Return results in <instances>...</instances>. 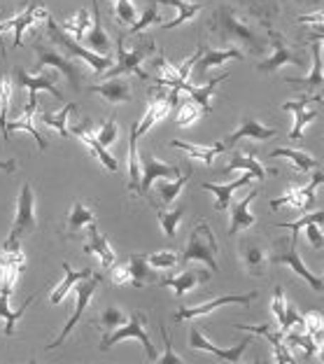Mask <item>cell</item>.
I'll return each mask as SVG.
<instances>
[{
  "mask_svg": "<svg viewBox=\"0 0 324 364\" xmlns=\"http://www.w3.org/2000/svg\"><path fill=\"white\" fill-rule=\"evenodd\" d=\"M36 54H38V68H45V65H52L54 70H59L61 75L68 80V85L72 91H80L82 89V77H85V73H82L80 63H75L68 54H63L59 47L52 45L47 40H38L36 43Z\"/></svg>",
  "mask_w": 324,
  "mask_h": 364,
  "instance_id": "7",
  "label": "cell"
},
{
  "mask_svg": "<svg viewBox=\"0 0 324 364\" xmlns=\"http://www.w3.org/2000/svg\"><path fill=\"white\" fill-rule=\"evenodd\" d=\"M145 327H147V313L145 311H133L131 316H129V320L124 322V325H119L117 329H112V332L105 334V338L101 341V350L112 348L114 343L126 341V338H136V341L143 343V348L147 353V360L154 362L159 353L154 350V346H152V341H149Z\"/></svg>",
  "mask_w": 324,
  "mask_h": 364,
  "instance_id": "6",
  "label": "cell"
},
{
  "mask_svg": "<svg viewBox=\"0 0 324 364\" xmlns=\"http://www.w3.org/2000/svg\"><path fill=\"white\" fill-rule=\"evenodd\" d=\"M36 299H38L36 294L28 296L26 304H23L21 309H16V311H14L12 306H10V301H12V292H7V289H0V318L5 320V329H3V334H5V336H12V334H14L16 320H19V318L23 316V313H26V309H28V306H31L33 301H36Z\"/></svg>",
  "mask_w": 324,
  "mask_h": 364,
  "instance_id": "34",
  "label": "cell"
},
{
  "mask_svg": "<svg viewBox=\"0 0 324 364\" xmlns=\"http://www.w3.org/2000/svg\"><path fill=\"white\" fill-rule=\"evenodd\" d=\"M68 131L72 136H77L82 143H85L89 150H91V154L96 156L98 161L103 164V166L110 171V173H117L119 171V161H117V156H112L110 152L105 150V145H101L96 140V136H94V129H91V122L89 119H85L82 124H77V127H68Z\"/></svg>",
  "mask_w": 324,
  "mask_h": 364,
  "instance_id": "19",
  "label": "cell"
},
{
  "mask_svg": "<svg viewBox=\"0 0 324 364\" xmlns=\"http://www.w3.org/2000/svg\"><path fill=\"white\" fill-rule=\"evenodd\" d=\"M161 19H163V14L156 10V5L149 0V5L145 7V12H143V16L140 19H136V23L129 28V33L131 36H136V33H140V31H145L147 26H154V23H161Z\"/></svg>",
  "mask_w": 324,
  "mask_h": 364,
  "instance_id": "50",
  "label": "cell"
},
{
  "mask_svg": "<svg viewBox=\"0 0 324 364\" xmlns=\"http://www.w3.org/2000/svg\"><path fill=\"white\" fill-rule=\"evenodd\" d=\"M320 101H322V96L313 94V96L298 98V101H285V103H282V110L294 114V127H292V134H289V138L298 140V138L303 136L306 124H310L313 119H318V110H308V105L310 103H320Z\"/></svg>",
  "mask_w": 324,
  "mask_h": 364,
  "instance_id": "21",
  "label": "cell"
},
{
  "mask_svg": "<svg viewBox=\"0 0 324 364\" xmlns=\"http://www.w3.org/2000/svg\"><path fill=\"white\" fill-rule=\"evenodd\" d=\"M47 40L59 47L63 54L77 56V59L87 61L91 65V70H96V73H105L107 68H112V63H114L112 56H98L96 52H91V49H87L85 45L75 43L68 33L61 31V26L52 19V16H47Z\"/></svg>",
  "mask_w": 324,
  "mask_h": 364,
  "instance_id": "4",
  "label": "cell"
},
{
  "mask_svg": "<svg viewBox=\"0 0 324 364\" xmlns=\"http://www.w3.org/2000/svg\"><path fill=\"white\" fill-rule=\"evenodd\" d=\"M129 318L124 316V313L119 311V309H105L103 311V316H101V322H98V327H103L105 329V334L107 332H112V329H117L119 325H124V322H126Z\"/></svg>",
  "mask_w": 324,
  "mask_h": 364,
  "instance_id": "54",
  "label": "cell"
},
{
  "mask_svg": "<svg viewBox=\"0 0 324 364\" xmlns=\"http://www.w3.org/2000/svg\"><path fill=\"white\" fill-rule=\"evenodd\" d=\"M156 49L154 40H140V43L133 47V49H124V40L119 38L117 43V63H112V68H107L103 73V77H119V75H138L140 80H149L147 73L140 68L149 54Z\"/></svg>",
  "mask_w": 324,
  "mask_h": 364,
  "instance_id": "5",
  "label": "cell"
},
{
  "mask_svg": "<svg viewBox=\"0 0 324 364\" xmlns=\"http://www.w3.org/2000/svg\"><path fill=\"white\" fill-rule=\"evenodd\" d=\"M180 176V168L173 166V164H166L154 159L152 154H140V189L138 194H147L149 187L154 185L156 180H176Z\"/></svg>",
  "mask_w": 324,
  "mask_h": 364,
  "instance_id": "15",
  "label": "cell"
},
{
  "mask_svg": "<svg viewBox=\"0 0 324 364\" xmlns=\"http://www.w3.org/2000/svg\"><path fill=\"white\" fill-rule=\"evenodd\" d=\"M322 19H324V14L322 12H315V14H301L298 16V23H315V26H322Z\"/></svg>",
  "mask_w": 324,
  "mask_h": 364,
  "instance_id": "61",
  "label": "cell"
},
{
  "mask_svg": "<svg viewBox=\"0 0 324 364\" xmlns=\"http://www.w3.org/2000/svg\"><path fill=\"white\" fill-rule=\"evenodd\" d=\"M16 168H19V164H16L14 159H10V161H0V171H7V173H16Z\"/></svg>",
  "mask_w": 324,
  "mask_h": 364,
  "instance_id": "62",
  "label": "cell"
},
{
  "mask_svg": "<svg viewBox=\"0 0 324 364\" xmlns=\"http://www.w3.org/2000/svg\"><path fill=\"white\" fill-rule=\"evenodd\" d=\"M236 329H243V332L247 334H261L266 336V341H271L273 343V353H276V362L280 364H292L296 362L292 358V350L287 348V343H285V338H282V332H273L271 327H266V325H236Z\"/></svg>",
  "mask_w": 324,
  "mask_h": 364,
  "instance_id": "29",
  "label": "cell"
},
{
  "mask_svg": "<svg viewBox=\"0 0 324 364\" xmlns=\"http://www.w3.org/2000/svg\"><path fill=\"white\" fill-rule=\"evenodd\" d=\"M234 171H245V173H252L254 180H264L266 178V171L264 166L259 164V159H256V152L254 150H243V147H234L231 150V159L227 161V166L220 168L222 176H231Z\"/></svg>",
  "mask_w": 324,
  "mask_h": 364,
  "instance_id": "25",
  "label": "cell"
},
{
  "mask_svg": "<svg viewBox=\"0 0 324 364\" xmlns=\"http://www.w3.org/2000/svg\"><path fill=\"white\" fill-rule=\"evenodd\" d=\"M296 3H320V0H296Z\"/></svg>",
  "mask_w": 324,
  "mask_h": 364,
  "instance_id": "63",
  "label": "cell"
},
{
  "mask_svg": "<svg viewBox=\"0 0 324 364\" xmlns=\"http://www.w3.org/2000/svg\"><path fill=\"white\" fill-rule=\"evenodd\" d=\"M252 180H254L252 173H245V176H240L234 182H227V185H212V182H203L201 189H205V192H212L215 196H217V205H215V208H217V210H227L229 203H231V196H234L240 187L250 185Z\"/></svg>",
  "mask_w": 324,
  "mask_h": 364,
  "instance_id": "31",
  "label": "cell"
},
{
  "mask_svg": "<svg viewBox=\"0 0 324 364\" xmlns=\"http://www.w3.org/2000/svg\"><path fill=\"white\" fill-rule=\"evenodd\" d=\"M259 194V189H252L250 194L245 198H240V201H231L229 208H231V215H229V238L231 236H238L243 229H252V225H256V218L250 213V205L252 201Z\"/></svg>",
  "mask_w": 324,
  "mask_h": 364,
  "instance_id": "23",
  "label": "cell"
},
{
  "mask_svg": "<svg viewBox=\"0 0 324 364\" xmlns=\"http://www.w3.org/2000/svg\"><path fill=\"white\" fill-rule=\"evenodd\" d=\"M136 124L131 127V136H129V192L131 194H138V189H140V154H138Z\"/></svg>",
  "mask_w": 324,
  "mask_h": 364,
  "instance_id": "41",
  "label": "cell"
},
{
  "mask_svg": "<svg viewBox=\"0 0 324 364\" xmlns=\"http://www.w3.org/2000/svg\"><path fill=\"white\" fill-rule=\"evenodd\" d=\"M89 26H91V16H89V12L85 10V7H82V10H77V14H75L72 19L63 21L61 31H65L68 36H72V40L82 43V38H85V33L89 31Z\"/></svg>",
  "mask_w": 324,
  "mask_h": 364,
  "instance_id": "46",
  "label": "cell"
},
{
  "mask_svg": "<svg viewBox=\"0 0 324 364\" xmlns=\"http://www.w3.org/2000/svg\"><path fill=\"white\" fill-rule=\"evenodd\" d=\"M322 220H324V213L322 210H313V213H306L303 218H298L296 222H289V225H278V227H285L289 231H301L308 222H318V225H322Z\"/></svg>",
  "mask_w": 324,
  "mask_h": 364,
  "instance_id": "58",
  "label": "cell"
},
{
  "mask_svg": "<svg viewBox=\"0 0 324 364\" xmlns=\"http://www.w3.org/2000/svg\"><path fill=\"white\" fill-rule=\"evenodd\" d=\"M168 112H171L168 94H166V91H152V96H149V105H147L145 117H143V122H140V124H136L138 138H140V136H145L152 127H156V122H161Z\"/></svg>",
  "mask_w": 324,
  "mask_h": 364,
  "instance_id": "28",
  "label": "cell"
},
{
  "mask_svg": "<svg viewBox=\"0 0 324 364\" xmlns=\"http://www.w3.org/2000/svg\"><path fill=\"white\" fill-rule=\"evenodd\" d=\"M47 16H49V12L43 7V0H28L26 10L12 16V19L0 21V36H3L5 31H14V47H21L23 31H26L36 19H47ZM0 47H3V38H0ZM3 54H5V47H3Z\"/></svg>",
  "mask_w": 324,
  "mask_h": 364,
  "instance_id": "14",
  "label": "cell"
},
{
  "mask_svg": "<svg viewBox=\"0 0 324 364\" xmlns=\"http://www.w3.org/2000/svg\"><path fill=\"white\" fill-rule=\"evenodd\" d=\"M63 283L59 285L52 292V296H49V301H52L54 306H59L61 301H63V296L70 292V287H75L80 283V280H85V278H89L91 276V269H82V271H72L70 269V264L68 262H63Z\"/></svg>",
  "mask_w": 324,
  "mask_h": 364,
  "instance_id": "42",
  "label": "cell"
},
{
  "mask_svg": "<svg viewBox=\"0 0 324 364\" xmlns=\"http://www.w3.org/2000/svg\"><path fill=\"white\" fill-rule=\"evenodd\" d=\"M217 252H220V245H217V238H215L210 225H207L205 220H198L196 227L192 229V234H189V238H187L185 250H182V255H180V264L203 262L212 271H220Z\"/></svg>",
  "mask_w": 324,
  "mask_h": 364,
  "instance_id": "2",
  "label": "cell"
},
{
  "mask_svg": "<svg viewBox=\"0 0 324 364\" xmlns=\"http://www.w3.org/2000/svg\"><path fill=\"white\" fill-rule=\"evenodd\" d=\"M87 91L91 94H98L101 98H105L107 103H129L133 101V89H131V82L129 77H107L103 85H91L87 87Z\"/></svg>",
  "mask_w": 324,
  "mask_h": 364,
  "instance_id": "26",
  "label": "cell"
},
{
  "mask_svg": "<svg viewBox=\"0 0 324 364\" xmlns=\"http://www.w3.org/2000/svg\"><path fill=\"white\" fill-rule=\"evenodd\" d=\"M38 218H36V194L28 182H23L19 189V201H16V215L10 229V238L21 241L23 236H28L31 231H36Z\"/></svg>",
  "mask_w": 324,
  "mask_h": 364,
  "instance_id": "11",
  "label": "cell"
},
{
  "mask_svg": "<svg viewBox=\"0 0 324 364\" xmlns=\"http://www.w3.org/2000/svg\"><path fill=\"white\" fill-rule=\"evenodd\" d=\"M252 343V334L245 336L243 341H240L238 346H234V348H222V346H215L210 343L207 338L198 332L196 327H192V332H189V346H192L194 350H203V353H210V355H217L220 360L224 362H240V355H243L247 350V346Z\"/></svg>",
  "mask_w": 324,
  "mask_h": 364,
  "instance_id": "18",
  "label": "cell"
},
{
  "mask_svg": "<svg viewBox=\"0 0 324 364\" xmlns=\"http://www.w3.org/2000/svg\"><path fill=\"white\" fill-rule=\"evenodd\" d=\"M126 264H129V271H131V285L133 287H147V285H154L156 280H159L156 269L149 267L145 255H131Z\"/></svg>",
  "mask_w": 324,
  "mask_h": 364,
  "instance_id": "32",
  "label": "cell"
},
{
  "mask_svg": "<svg viewBox=\"0 0 324 364\" xmlns=\"http://www.w3.org/2000/svg\"><path fill=\"white\" fill-rule=\"evenodd\" d=\"M201 114L203 110L198 107V103H194L192 98L185 103H178V110H176V124L182 129H187V127H192L194 122L201 119Z\"/></svg>",
  "mask_w": 324,
  "mask_h": 364,
  "instance_id": "47",
  "label": "cell"
},
{
  "mask_svg": "<svg viewBox=\"0 0 324 364\" xmlns=\"http://www.w3.org/2000/svg\"><path fill=\"white\" fill-rule=\"evenodd\" d=\"M12 77L10 75H3L0 77V131L5 129L7 117H10V98H12Z\"/></svg>",
  "mask_w": 324,
  "mask_h": 364,
  "instance_id": "49",
  "label": "cell"
},
{
  "mask_svg": "<svg viewBox=\"0 0 324 364\" xmlns=\"http://www.w3.org/2000/svg\"><path fill=\"white\" fill-rule=\"evenodd\" d=\"M238 259L243 264L245 273H250V276H266L271 262H269V245H266L264 236L247 229V234L240 236L238 241Z\"/></svg>",
  "mask_w": 324,
  "mask_h": 364,
  "instance_id": "8",
  "label": "cell"
},
{
  "mask_svg": "<svg viewBox=\"0 0 324 364\" xmlns=\"http://www.w3.org/2000/svg\"><path fill=\"white\" fill-rule=\"evenodd\" d=\"M252 299H256V292H250V294H227V296H217V299L198 304V306H182V309L176 311V316H173V322L194 320V318L207 316V313L217 311L220 306H227V304H245L247 306V304H252Z\"/></svg>",
  "mask_w": 324,
  "mask_h": 364,
  "instance_id": "16",
  "label": "cell"
},
{
  "mask_svg": "<svg viewBox=\"0 0 324 364\" xmlns=\"http://www.w3.org/2000/svg\"><path fill=\"white\" fill-rule=\"evenodd\" d=\"M266 36H269V43L273 45V54L269 56V59H264L259 65H256V70L273 73V70L282 68L285 63L298 65V68H306V65H308V56L301 54V52H294V49H289L278 31L269 28V31H266Z\"/></svg>",
  "mask_w": 324,
  "mask_h": 364,
  "instance_id": "12",
  "label": "cell"
},
{
  "mask_svg": "<svg viewBox=\"0 0 324 364\" xmlns=\"http://www.w3.org/2000/svg\"><path fill=\"white\" fill-rule=\"evenodd\" d=\"M75 110H77V105H75V103H65L61 110H56V112H43V124H45V127H52L59 136L68 138L70 136L68 117Z\"/></svg>",
  "mask_w": 324,
  "mask_h": 364,
  "instance_id": "43",
  "label": "cell"
},
{
  "mask_svg": "<svg viewBox=\"0 0 324 364\" xmlns=\"http://www.w3.org/2000/svg\"><path fill=\"white\" fill-rule=\"evenodd\" d=\"M82 43H85V47L91 49V52L110 56L112 43H110V36H107L103 23H101V7H98V0H91V26L85 33V38H82Z\"/></svg>",
  "mask_w": 324,
  "mask_h": 364,
  "instance_id": "20",
  "label": "cell"
},
{
  "mask_svg": "<svg viewBox=\"0 0 324 364\" xmlns=\"http://www.w3.org/2000/svg\"><path fill=\"white\" fill-rule=\"evenodd\" d=\"M285 343H292L296 348H301L306 355H320V341L315 336H310L306 329H289L282 334Z\"/></svg>",
  "mask_w": 324,
  "mask_h": 364,
  "instance_id": "44",
  "label": "cell"
},
{
  "mask_svg": "<svg viewBox=\"0 0 324 364\" xmlns=\"http://www.w3.org/2000/svg\"><path fill=\"white\" fill-rule=\"evenodd\" d=\"M322 180H324L322 171L313 168L308 185H292L287 194H282L278 198H273V201H269L271 210H280V205H292V208H298V210H310L315 205V201H318V198H315V189L322 185Z\"/></svg>",
  "mask_w": 324,
  "mask_h": 364,
  "instance_id": "10",
  "label": "cell"
},
{
  "mask_svg": "<svg viewBox=\"0 0 324 364\" xmlns=\"http://www.w3.org/2000/svg\"><path fill=\"white\" fill-rule=\"evenodd\" d=\"M152 3H154V5H168V7H176V19L161 23L163 28H176V26H182V23L189 21V19H194V16L203 10V3H192V0H152Z\"/></svg>",
  "mask_w": 324,
  "mask_h": 364,
  "instance_id": "35",
  "label": "cell"
},
{
  "mask_svg": "<svg viewBox=\"0 0 324 364\" xmlns=\"http://www.w3.org/2000/svg\"><path fill=\"white\" fill-rule=\"evenodd\" d=\"M243 3L259 21L271 19V16H276L280 12V0H243Z\"/></svg>",
  "mask_w": 324,
  "mask_h": 364,
  "instance_id": "48",
  "label": "cell"
},
{
  "mask_svg": "<svg viewBox=\"0 0 324 364\" xmlns=\"http://www.w3.org/2000/svg\"><path fill=\"white\" fill-rule=\"evenodd\" d=\"M210 280V273L207 271H201V269H187L182 271L180 276H166V278H159L156 283H159L161 287H168L173 289V294H176V299H185V294L189 292V289L198 287L201 283H207Z\"/></svg>",
  "mask_w": 324,
  "mask_h": 364,
  "instance_id": "22",
  "label": "cell"
},
{
  "mask_svg": "<svg viewBox=\"0 0 324 364\" xmlns=\"http://www.w3.org/2000/svg\"><path fill=\"white\" fill-rule=\"evenodd\" d=\"M36 110H38V91H28V105L23 107V112H21V117L19 119H14V122H7L5 124V129H3V138L10 143V136H12V131H28V134L36 138V143L40 150H47L49 143L47 140L40 136V131L36 129V124H33V117H36Z\"/></svg>",
  "mask_w": 324,
  "mask_h": 364,
  "instance_id": "17",
  "label": "cell"
},
{
  "mask_svg": "<svg viewBox=\"0 0 324 364\" xmlns=\"http://www.w3.org/2000/svg\"><path fill=\"white\" fill-rule=\"evenodd\" d=\"M303 329L320 341L322 332H324V316H322V313L320 311H308V313H306V316H303Z\"/></svg>",
  "mask_w": 324,
  "mask_h": 364,
  "instance_id": "55",
  "label": "cell"
},
{
  "mask_svg": "<svg viewBox=\"0 0 324 364\" xmlns=\"http://www.w3.org/2000/svg\"><path fill=\"white\" fill-rule=\"evenodd\" d=\"M154 210H156V218H159V222H161V229H163L166 238H173L178 227H180L182 218H185L187 208L185 205H178L176 210H163V208H154Z\"/></svg>",
  "mask_w": 324,
  "mask_h": 364,
  "instance_id": "45",
  "label": "cell"
},
{
  "mask_svg": "<svg viewBox=\"0 0 324 364\" xmlns=\"http://www.w3.org/2000/svg\"><path fill=\"white\" fill-rule=\"evenodd\" d=\"M87 252H94L98 259H101L103 267L110 269L114 262H117V255H114V250L110 247V243H107V238L101 234V231L96 229V225L89 227V243H87Z\"/></svg>",
  "mask_w": 324,
  "mask_h": 364,
  "instance_id": "37",
  "label": "cell"
},
{
  "mask_svg": "<svg viewBox=\"0 0 324 364\" xmlns=\"http://www.w3.org/2000/svg\"><path fill=\"white\" fill-rule=\"evenodd\" d=\"M91 225H96V213L94 208H89L85 201H75L72 208H70V215H68V222H65V236L68 238H75L80 236L82 231L89 229Z\"/></svg>",
  "mask_w": 324,
  "mask_h": 364,
  "instance_id": "30",
  "label": "cell"
},
{
  "mask_svg": "<svg viewBox=\"0 0 324 364\" xmlns=\"http://www.w3.org/2000/svg\"><path fill=\"white\" fill-rule=\"evenodd\" d=\"M243 59H245L243 52L236 47L205 49V52L196 59L194 68L189 70V82H192V85H201V82H205V77H207V70L215 68V65H222L227 61H243Z\"/></svg>",
  "mask_w": 324,
  "mask_h": 364,
  "instance_id": "13",
  "label": "cell"
},
{
  "mask_svg": "<svg viewBox=\"0 0 324 364\" xmlns=\"http://www.w3.org/2000/svg\"><path fill=\"white\" fill-rule=\"evenodd\" d=\"M298 234H301V231H292V236L289 238H278V241H273V247L269 252V262L271 264H285V267L292 269L296 276H301L306 283L315 289V292H322L324 289L322 276L313 273L301 262V257H298Z\"/></svg>",
  "mask_w": 324,
  "mask_h": 364,
  "instance_id": "3",
  "label": "cell"
},
{
  "mask_svg": "<svg viewBox=\"0 0 324 364\" xmlns=\"http://www.w3.org/2000/svg\"><path fill=\"white\" fill-rule=\"evenodd\" d=\"M189 178H192L189 173H185V176L180 173L176 180H166V178L156 180V194H159V203H154V208H163V205H171L173 201H176L178 194L182 192V187L189 182Z\"/></svg>",
  "mask_w": 324,
  "mask_h": 364,
  "instance_id": "38",
  "label": "cell"
},
{
  "mask_svg": "<svg viewBox=\"0 0 324 364\" xmlns=\"http://www.w3.org/2000/svg\"><path fill=\"white\" fill-rule=\"evenodd\" d=\"M210 31L217 33L222 43H227V47H236L240 52L264 56L266 49H269V36L256 23L247 21L236 7H217L210 21Z\"/></svg>",
  "mask_w": 324,
  "mask_h": 364,
  "instance_id": "1",
  "label": "cell"
},
{
  "mask_svg": "<svg viewBox=\"0 0 324 364\" xmlns=\"http://www.w3.org/2000/svg\"><path fill=\"white\" fill-rule=\"evenodd\" d=\"M149 267L152 269H173L176 264H180V257L173 250H161V252H152V255H145Z\"/></svg>",
  "mask_w": 324,
  "mask_h": 364,
  "instance_id": "51",
  "label": "cell"
},
{
  "mask_svg": "<svg viewBox=\"0 0 324 364\" xmlns=\"http://www.w3.org/2000/svg\"><path fill=\"white\" fill-rule=\"evenodd\" d=\"M114 19L117 23H124V26H133L138 19L136 7L131 5V0H114Z\"/></svg>",
  "mask_w": 324,
  "mask_h": 364,
  "instance_id": "52",
  "label": "cell"
},
{
  "mask_svg": "<svg viewBox=\"0 0 324 364\" xmlns=\"http://www.w3.org/2000/svg\"><path fill=\"white\" fill-rule=\"evenodd\" d=\"M229 77V73H222L220 77H215L210 82H205V85H189L187 87V94L189 98H192L194 103H198V107L203 110V114L210 112V101H212V94H215V89H217V85H222L224 80Z\"/></svg>",
  "mask_w": 324,
  "mask_h": 364,
  "instance_id": "39",
  "label": "cell"
},
{
  "mask_svg": "<svg viewBox=\"0 0 324 364\" xmlns=\"http://www.w3.org/2000/svg\"><path fill=\"white\" fill-rule=\"evenodd\" d=\"M171 147H176V150H185L189 156H194L205 166H212L215 156H220L222 152H227V147L222 143H215V145H192L187 143V140H171Z\"/></svg>",
  "mask_w": 324,
  "mask_h": 364,
  "instance_id": "33",
  "label": "cell"
},
{
  "mask_svg": "<svg viewBox=\"0 0 324 364\" xmlns=\"http://www.w3.org/2000/svg\"><path fill=\"white\" fill-rule=\"evenodd\" d=\"M117 131H119V127H117V119L110 117L107 122H103V124H101V129H98L94 136H96L98 143L107 147V145H112L114 140H117Z\"/></svg>",
  "mask_w": 324,
  "mask_h": 364,
  "instance_id": "56",
  "label": "cell"
},
{
  "mask_svg": "<svg viewBox=\"0 0 324 364\" xmlns=\"http://www.w3.org/2000/svg\"><path fill=\"white\" fill-rule=\"evenodd\" d=\"M56 77H59V70H52V73H40V75H31L23 68H14V80L19 82V87H26L28 91H40L45 89L47 94H52L56 101H63V94L59 89L54 87Z\"/></svg>",
  "mask_w": 324,
  "mask_h": 364,
  "instance_id": "27",
  "label": "cell"
},
{
  "mask_svg": "<svg viewBox=\"0 0 324 364\" xmlns=\"http://www.w3.org/2000/svg\"><path fill=\"white\" fill-rule=\"evenodd\" d=\"M271 159H278V156H285V159H289L294 164V168L298 173H310L313 168H320V161L315 159V156H310L308 152L303 150H292V147H276L271 154Z\"/></svg>",
  "mask_w": 324,
  "mask_h": 364,
  "instance_id": "40",
  "label": "cell"
},
{
  "mask_svg": "<svg viewBox=\"0 0 324 364\" xmlns=\"http://www.w3.org/2000/svg\"><path fill=\"white\" fill-rule=\"evenodd\" d=\"M159 329H161V336H163V346H166V350H163V358H159V360H154L156 364H185V360L180 358V355L173 350V341H171V336H168V332H166V327L163 325H159Z\"/></svg>",
  "mask_w": 324,
  "mask_h": 364,
  "instance_id": "57",
  "label": "cell"
},
{
  "mask_svg": "<svg viewBox=\"0 0 324 364\" xmlns=\"http://www.w3.org/2000/svg\"><path fill=\"white\" fill-rule=\"evenodd\" d=\"M303 229H306V236H308V241H310V245L315 247V250H322L324 236H322V231H320V225H318V222H308V225H306Z\"/></svg>",
  "mask_w": 324,
  "mask_h": 364,
  "instance_id": "60",
  "label": "cell"
},
{
  "mask_svg": "<svg viewBox=\"0 0 324 364\" xmlns=\"http://www.w3.org/2000/svg\"><path fill=\"white\" fill-rule=\"evenodd\" d=\"M112 283L114 285H131V271L129 264H112Z\"/></svg>",
  "mask_w": 324,
  "mask_h": 364,
  "instance_id": "59",
  "label": "cell"
},
{
  "mask_svg": "<svg viewBox=\"0 0 324 364\" xmlns=\"http://www.w3.org/2000/svg\"><path fill=\"white\" fill-rule=\"evenodd\" d=\"M278 136V129H273V127H264V124L252 117V114H245L243 122H240V127L234 131V134H229L227 138L222 140V145L227 147H234L238 140H243V138H254V140H269V138H276Z\"/></svg>",
  "mask_w": 324,
  "mask_h": 364,
  "instance_id": "24",
  "label": "cell"
},
{
  "mask_svg": "<svg viewBox=\"0 0 324 364\" xmlns=\"http://www.w3.org/2000/svg\"><path fill=\"white\" fill-rule=\"evenodd\" d=\"M289 85H301L306 89L320 91V87L324 85V75H322V45L320 40H313V68L310 75L306 77H287Z\"/></svg>",
  "mask_w": 324,
  "mask_h": 364,
  "instance_id": "36",
  "label": "cell"
},
{
  "mask_svg": "<svg viewBox=\"0 0 324 364\" xmlns=\"http://www.w3.org/2000/svg\"><path fill=\"white\" fill-rule=\"evenodd\" d=\"M101 283H103V276H101V273H91L89 278L80 280V283L75 285V294H77V299H75V311H72L70 320L65 322V327L61 329V334L56 336L54 341L47 346V350L59 348V346H63V341L70 336V332H72L75 327H77V322L82 320V313H85V311L89 309V304H91V299H94L96 289L101 287Z\"/></svg>",
  "mask_w": 324,
  "mask_h": 364,
  "instance_id": "9",
  "label": "cell"
},
{
  "mask_svg": "<svg viewBox=\"0 0 324 364\" xmlns=\"http://www.w3.org/2000/svg\"><path fill=\"white\" fill-rule=\"evenodd\" d=\"M285 311H287V299L285 294H282V287L278 285L273 289V301H271V313L278 318V325L282 329V334H285Z\"/></svg>",
  "mask_w": 324,
  "mask_h": 364,
  "instance_id": "53",
  "label": "cell"
}]
</instances>
